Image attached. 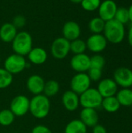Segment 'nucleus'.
I'll list each match as a JSON object with an SVG mask.
<instances>
[{
  "label": "nucleus",
  "mask_w": 132,
  "mask_h": 133,
  "mask_svg": "<svg viewBox=\"0 0 132 133\" xmlns=\"http://www.w3.org/2000/svg\"><path fill=\"white\" fill-rule=\"evenodd\" d=\"M51 107L50 98L41 94L33 96L30 100L29 112L37 119H44L49 115Z\"/></svg>",
  "instance_id": "obj_1"
},
{
  "label": "nucleus",
  "mask_w": 132,
  "mask_h": 133,
  "mask_svg": "<svg viewBox=\"0 0 132 133\" xmlns=\"http://www.w3.org/2000/svg\"><path fill=\"white\" fill-rule=\"evenodd\" d=\"M103 33L107 42L117 44L121 43L124 41L126 30L124 24L117 22L114 19L106 22Z\"/></svg>",
  "instance_id": "obj_2"
},
{
  "label": "nucleus",
  "mask_w": 132,
  "mask_h": 133,
  "mask_svg": "<svg viewBox=\"0 0 132 133\" xmlns=\"http://www.w3.org/2000/svg\"><path fill=\"white\" fill-rule=\"evenodd\" d=\"M12 48L16 54L23 56L27 55L33 48V39L31 35L26 31L17 33L12 41Z\"/></svg>",
  "instance_id": "obj_3"
},
{
  "label": "nucleus",
  "mask_w": 132,
  "mask_h": 133,
  "mask_svg": "<svg viewBox=\"0 0 132 133\" xmlns=\"http://www.w3.org/2000/svg\"><path fill=\"white\" fill-rule=\"evenodd\" d=\"M103 97L96 88L90 87L79 95V104L82 108L96 109L101 107Z\"/></svg>",
  "instance_id": "obj_4"
},
{
  "label": "nucleus",
  "mask_w": 132,
  "mask_h": 133,
  "mask_svg": "<svg viewBox=\"0 0 132 133\" xmlns=\"http://www.w3.org/2000/svg\"><path fill=\"white\" fill-rule=\"evenodd\" d=\"M27 66L28 64L24 56L14 53L5 59L3 68L13 76L22 72Z\"/></svg>",
  "instance_id": "obj_5"
},
{
  "label": "nucleus",
  "mask_w": 132,
  "mask_h": 133,
  "mask_svg": "<svg viewBox=\"0 0 132 133\" xmlns=\"http://www.w3.org/2000/svg\"><path fill=\"white\" fill-rule=\"evenodd\" d=\"M9 110L16 117L26 115L30 110V99L23 94L14 97L9 104Z\"/></svg>",
  "instance_id": "obj_6"
},
{
  "label": "nucleus",
  "mask_w": 132,
  "mask_h": 133,
  "mask_svg": "<svg viewBox=\"0 0 132 133\" xmlns=\"http://www.w3.org/2000/svg\"><path fill=\"white\" fill-rule=\"evenodd\" d=\"M91 83L87 72H76L70 81V89L78 95L82 94L91 87Z\"/></svg>",
  "instance_id": "obj_7"
},
{
  "label": "nucleus",
  "mask_w": 132,
  "mask_h": 133,
  "mask_svg": "<svg viewBox=\"0 0 132 133\" xmlns=\"http://www.w3.org/2000/svg\"><path fill=\"white\" fill-rule=\"evenodd\" d=\"M70 52V41L61 37L56 38L51 44V55L58 60L65 58Z\"/></svg>",
  "instance_id": "obj_8"
},
{
  "label": "nucleus",
  "mask_w": 132,
  "mask_h": 133,
  "mask_svg": "<svg viewBox=\"0 0 132 133\" xmlns=\"http://www.w3.org/2000/svg\"><path fill=\"white\" fill-rule=\"evenodd\" d=\"M86 43L87 49L95 54L102 52L107 46V41L102 34H93L89 37Z\"/></svg>",
  "instance_id": "obj_9"
},
{
  "label": "nucleus",
  "mask_w": 132,
  "mask_h": 133,
  "mask_svg": "<svg viewBox=\"0 0 132 133\" xmlns=\"http://www.w3.org/2000/svg\"><path fill=\"white\" fill-rule=\"evenodd\" d=\"M113 79L121 88H131L132 86V70L127 67L117 68L114 72Z\"/></svg>",
  "instance_id": "obj_10"
},
{
  "label": "nucleus",
  "mask_w": 132,
  "mask_h": 133,
  "mask_svg": "<svg viewBox=\"0 0 132 133\" xmlns=\"http://www.w3.org/2000/svg\"><path fill=\"white\" fill-rule=\"evenodd\" d=\"M70 65L76 72H87L90 68V57L85 53L74 55L70 60Z\"/></svg>",
  "instance_id": "obj_11"
},
{
  "label": "nucleus",
  "mask_w": 132,
  "mask_h": 133,
  "mask_svg": "<svg viewBox=\"0 0 132 133\" xmlns=\"http://www.w3.org/2000/svg\"><path fill=\"white\" fill-rule=\"evenodd\" d=\"M117 9V3L114 0H104L101 2L98 8L99 17L105 22L114 19Z\"/></svg>",
  "instance_id": "obj_12"
},
{
  "label": "nucleus",
  "mask_w": 132,
  "mask_h": 133,
  "mask_svg": "<svg viewBox=\"0 0 132 133\" xmlns=\"http://www.w3.org/2000/svg\"><path fill=\"white\" fill-rule=\"evenodd\" d=\"M96 89L103 98H105L115 96L118 91V86L113 79L106 78L99 81Z\"/></svg>",
  "instance_id": "obj_13"
},
{
  "label": "nucleus",
  "mask_w": 132,
  "mask_h": 133,
  "mask_svg": "<svg viewBox=\"0 0 132 133\" xmlns=\"http://www.w3.org/2000/svg\"><path fill=\"white\" fill-rule=\"evenodd\" d=\"M26 88L28 91L33 96L43 94L45 81L42 76L37 74L31 75L26 80Z\"/></svg>",
  "instance_id": "obj_14"
},
{
  "label": "nucleus",
  "mask_w": 132,
  "mask_h": 133,
  "mask_svg": "<svg viewBox=\"0 0 132 133\" xmlns=\"http://www.w3.org/2000/svg\"><path fill=\"white\" fill-rule=\"evenodd\" d=\"M61 103L65 109L68 111H75L80 106L79 95L71 90H66L61 97Z\"/></svg>",
  "instance_id": "obj_15"
},
{
  "label": "nucleus",
  "mask_w": 132,
  "mask_h": 133,
  "mask_svg": "<svg viewBox=\"0 0 132 133\" xmlns=\"http://www.w3.org/2000/svg\"><path fill=\"white\" fill-rule=\"evenodd\" d=\"M62 34L63 37L68 41L78 39L81 34L80 26L75 21H68L62 27Z\"/></svg>",
  "instance_id": "obj_16"
},
{
  "label": "nucleus",
  "mask_w": 132,
  "mask_h": 133,
  "mask_svg": "<svg viewBox=\"0 0 132 133\" xmlns=\"http://www.w3.org/2000/svg\"><path fill=\"white\" fill-rule=\"evenodd\" d=\"M79 119L87 128H93L99 122V115L96 109L82 108L79 114Z\"/></svg>",
  "instance_id": "obj_17"
},
{
  "label": "nucleus",
  "mask_w": 132,
  "mask_h": 133,
  "mask_svg": "<svg viewBox=\"0 0 132 133\" xmlns=\"http://www.w3.org/2000/svg\"><path fill=\"white\" fill-rule=\"evenodd\" d=\"M27 58L31 64L40 65L46 62L47 59V53L43 48H33L28 53Z\"/></svg>",
  "instance_id": "obj_18"
},
{
  "label": "nucleus",
  "mask_w": 132,
  "mask_h": 133,
  "mask_svg": "<svg viewBox=\"0 0 132 133\" xmlns=\"http://www.w3.org/2000/svg\"><path fill=\"white\" fill-rule=\"evenodd\" d=\"M17 34V29L12 23H5L0 27V39L5 43H10Z\"/></svg>",
  "instance_id": "obj_19"
},
{
  "label": "nucleus",
  "mask_w": 132,
  "mask_h": 133,
  "mask_svg": "<svg viewBox=\"0 0 132 133\" xmlns=\"http://www.w3.org/2000/svg\"><path fill=\"white\" fill-rule=\"evenodd\" d=\"M115 97L121 106H132V90L131 88H121V90H118Z\"/></svg>",
  "instance_id": "obj_20"
},
{
  "label": "nucleus",
  "mask_w": 132,
  "mask_h": 133,
  "mask_svg": "<svg viewBox=\"0 0 132 133\" xmlns=\"http://www.w3.org/2000/svg\"><path fill=\"white\" fill-rule=\"evenodd\" d=\"M64 133H87V127L80 119H72L66 125Z\"/></svg>",
  "instance_id": "obj_21"
},
{
  "label": "nucleus",
  "mask_w": 132,
  "mask_h": 133,
  "mask_svg": "<svg viewBox=\"0 0 132 133\" xmlns=\"http://www.w3.org/2000/svg\"><path fill=\"white\" fill-rule=\"evenodd\" d=\"M101 107L108 113H115L120 109L121 104H119L117 97L115 96H113L103 98Z\"/></svg>",
  "instance_id": "obj_22"
},
{
  "label": "nucleus",
  "mask_w": 132,
  "mask_h": 133,
  "mask_svg": "<svg viewBox=\"0 0 132 133\" xmlns=\"http://www.w3.org/2000/svg\"><path fill=\"white\" fill-rule=\"evenodd\" d=\"M60 90V85L59 83L56 80L51 79L45 82L43 94H44L48 98L53 97L56 96Z\"/></svg>",
  "instance_id": "obj_23"
},
{
  "label": "nucleus",
  "mask_w": 132,
  "mask_h": 133,
  "mask_svg": "<svg viewBox=\"0 0 132 133\" xmlns=\"http://www.w3.org/2000/svg\"><path fill=\"white\" fill-rule=\"evenodd\" d=\"M106 22L99 16L94 17L89 22L88 26L91 33L93 34H102L105 27Z\"/></svg>",
  "instance_id": "obj_24"
},
{
  "label": "nucleus",
  "mask_w": 132,
  "mask_h": 133,
  "mask_svg": "<svg viewBox=\"0 0 132 133\" xmlns=\"http://www.w3.org/2000/svg\"><path fill=\"white\" fill-rule=\"evenodd\" d=\"M16 116L9 109H2L0 111V125L8 127L15 121Z\"/></svg>",
  "instance_id": "obj_25"
},
{
  "label": "nucleus",
  "mask_w": 132,
  "mask_h": 133,
  "mask_svg": "<svg viewBox=\"0 0 132 133\" xmlns=\"http://www.w3.org/2000/svg\"><path fill=\"white\" fill-rule=\"evenodd\" d=\"M13 82V76L4 68H0V90L8 88Z\"/></svg>",
  "instance_id": "obj_26"
},
{
  "label": "nucleus",
  "mask_w": 132,
  "mask_h": 133,
  "mask_svg": "<svg viewBox=\"0 0 132 133\" xmlns=\"http://www.w3.org/2000/svg\"><path fill=\"white\" fill-rule=\"evenodd\" d=\"M86 49V43L83 40L78 38L70 41V51L74 55L85 53Z\"/></svg>",
  "instance_id": "obj_27"
},
{
  "label": "nucleus",
  "mask_w": 132,
  "mask_h": 133,
  "mask_svg": "<svg viewBox=\"0 0 132 133\" xmlns=\"http://www.w3.org/2000/svg\"><path fill=\"white\" fill-rule=\"evenodd\" d=\"M114 19L124 25L128 23L129 22L128 9L125 7H117L114 16Z\"/></svg>",
  "instance_id": "obj_28"
},
{
  "label": "nucleus",
  "mask_w": 132,
  "mask_h": 133,
  "mask_svg": "<svg viewBox=\"0 0 132 133\" xmlns=\"http://www.w3.org/2000/svg\"><path fill=\"white\" fill-rule=\"evenodd\" d=\"M106 63L105 58L100 54H95L90 57V68L103 69Z\"/></svg>",
  "instance_id": "obj_29"
},
{
  "label": "nucleus",
  "mask_w": 132,
  "mask_h": 133,
  "mask_svg": "<svg viewBox=\"0 0 132 133\" xmlns=\"http://www.w3.org/2000/svg\"><path fill=\"white\" fill-rule=\"evenodd\" d=\"M81 6L82 8L88 12H93L97 10L100 3L101 0H82Z\"/></svg>",
  "instance_id": "obj_30"
},
{
  "label": "nucleus",
  "mask_w": 132,
  "mask_h": 133,
  "mask_svg": "<svg viewBox=\"0 0 132 133\" xmlns=\"http://www.w3.org/2000/svg\"><path fill=\"white\" fill-rule=\"evenodd\" d=\"M87 74L92 82H99L102 79L103 71L102 69H95V68H89L87 71Z\"/></svg>",
  "instance_id": "obj_31"
},
{
  "label": "nucleus",
  "mask_w": 132,
  "mask_h": 133,
  "mask_svg": "<svg viewBox=\"0 0 132 133\" xmlns=\"http://www.w3.org/2000/svg\"><path fill=\"white\" fill-rule=\"evenodd\" d=\"M26 18L22 16V15H18L16 16L13 19H12V24L14 25V26L17 29V28H22L25 26L26 24Z\"/></svg>",
  "instance_id": "obj_32"
},
{
  "label": "nucleus",
  "mask_w": 132,
  "mask_h": 133,
  "mask_svg": "<svg viewBox=\"0 0 132 133\" xmlns=\"http://www.w3.org/2000/svg\"><path fill=\"white\" fill-rule=\"evenodd\" d=\"M31 133H52V132L44 125H37L32 129Z\"/></svg>",
  "instance_id": "obj_33"
},
{
  "label": "nucleus",
  "mask_w": 132,
  "mask_h": 133,
  "mask_svg": "<svg viewBox=\"0 0 132 133\" xmlns=\"http://www.w3.org/2000/svg\"><path fill=\"white\" fill-rule=\"evenodd\" d=\"M93 133H107V131L103 125L97 124L93 127Z\"/></svg>",
  "instance_id": "obj_34"
},
{
  "label": "nucleus",
  "mask_w": 132,
  "mask_h": 133,
  "mask_svg": "<svg viewBox=\"0 0 132 133\" xmlns=\"http://www.w3.org/2000/svg\"><path fill=\"white\" fill-rule=\"evenodd\" d=\"M128 41L130 44V46L132 47V24L130 26L128 30Z\"/></svg>",
  "instance_id": "obj_35"
},
{
  "label": "nucleus",
  "mask_w": 132,
  "mask_h": 133,
  "mask_svg": "<svg viewBox=\"0 0 132 133\" xmlns=\"http://www.w3.org/2000/svg\"><path fill=\"white\" fill-rule=\"evenodd\" d=\"M128 9V14H129V22L132 24V4Z\"/></svg>",
  "instance_id": "obj_36"
},
{
  "label": "nucleus",
  "mask_w": 132,
  "mask_h": 133,
  "mask_svg": "<svg viewBox=\"0 0 132 133\" xmlns=\"http://www.w3.org/2000/svg\"><path fill=\"white\" fill-rule=\"evenodd\" d=\"M69 1H71L73 3H80L82 2V0H69Z\"/></svg>",
  "instance_id": "obj_37"
},
{
  "label": "nucleus",
  "mask_w": 132,
  "mask_h": 133,
  "mask_svg": "<svg viewBox=\"0 0 132 133\" xmlns=\"http://www.w3.org/2000/svg\"><path fill=\"white\" fill-rule=\"evenodd\" d=\"M131 90H132V86H131Z\"/></svg>",
  "instance_id": "obj_38"
},
{
  "label": "nucleus",
  "mask_w": 132,
  "mask_h": 133,
  "mask_svg": "<svg viewBox=\"0 0 132 133\" xmlns=\"http://www.w3.org/2000/svg\"><path fill=\"white\" fill-rule=\"evenodd\" d=\"M131 109H132V106H131Z\"/></svg>",
  "instance_id": "obj_39"
},
{
  "label": "nucleus",
  "mask_w": 132,
  "mask_h": 133,
  "mask_svg": "<svg viewBox=\"0 0 132 133\" xmlns=\"http://www.w3.org/2000/svg\"><path fill=\"white\" fill-rule=\"evenodd\" d=\"M131 70H132V69H131Z\"/></svg>",
  "instance_id": "obj_40"
}]
</instances>
